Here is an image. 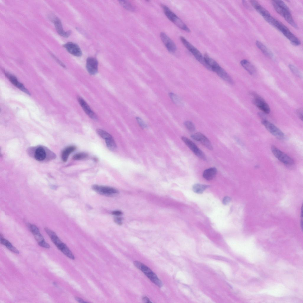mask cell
I'll return each instance as SVG.
<instances>
[{
    "instance_id": "cell-1",
    "label": "cell",
    "mask_w": 303,
    "mask_h": 303,
    "mask_svg": "<svg viewBox=\"0 0 303 303\" xmlns=\"http://www.w3.org/2000/svg\"><path fill=\"white\" fill-rule=\"evenodd\" d=\"M164 12L167 18L180 29L189 32L190 30L183 22L167 6L161 4Z\"/></svg>"
},
{
    "instance_id": "cell-2",
    "label": "cell",
    "mask_w": 303,
    "mask_h": 303,
    "mask_svg": "<svg viewBox=\"0 0 303 303\" xmlns=\"http://www.w3.org/2000/svg\"><path fill=\"white\" fill-rule=\"evenodd\" d=\"M133 263L136 267L141 270L155 285L160 287L162 286L163 284L161 281L148 267L138 261H135Z\"/></svg>"
},
{
    "instance_id": "cell-3",
    "label": "cell",
    "mask_w": 303,
    "mask_h": 303,
    "mask_svg": "<svg viewBox=\"0 0 303 303\" xmlns=\"http://www.w3.org/2000/svg\"><path fill=\"white\" fill-rule=\"evenodd\" d=\"M271 149L274 156L283 164L288 165H291L294 164V160L291 158L275 146H272Z\"/></svg>"
},
{
    "instance_id": "cell-4",
    "label": "cell",
    "mask_w": 303,
    "mask_h": 303,
    "mask_svg": "<svg viewBox=\"0 0 303 303\" xmlns=\"http://www.w3.org/2000/svg\"><path fill=\"white\" fill-rule=\"evenodd\" d=\"M48 17L54 24L57 32L60 36L67 38L70 35L71 31L70 30L65 31L64 30L61 20L57 16L51 13L49 14Z\"/></svg>"
},
{
    "instance_id": "cell-5",
    "label": "cell",
    "mask_w": 303,
    "mask_h": 303,
    "mask_svg": "<svg viewBox=\"0 0 303 303\" xmlns=\"http://www.w3.org/2000/svg\"><path fill=\"white\" fill-rule=\"evenodd\" d=\"M261 122L267 130L277 138L282 139L285 138L283 132L272 123L265 120H262Z\"/></svg>"
},
{
    "instance_id": "cell-6",
    "label": "cell",
    "mask_w": 303,
    "mask_h": 303,
    "mask_svg": "<svg viewBox=\"0 0 303 303\" xmlns=\"http://www.w3.org/2000/svg\"><path fill=\"white\" fill-rule=\"evenodd\" d=\"M181 139L185 144L197 157L202 159H206V156L204 153L192 141L185 136L182 137Z\"/></svg>"
},
{
    "instance_id": "cell-7",
    "label": "cell",
    "mask_w": 303,
    "mask_h": 303,
    "mask_svg": "<svg viewBox=\"0 0 303 303\" xmlns=\"http://www.w3.org/2000/svg\"><path fill=\"white\" fill-rule=\"evenodd\" d=\"M92 188L96 192L102 195L111 196L119 193L116 189L108 186L95 185L92 186Z\"/></svg>"
},
{
    "instance_id": "cell-8",
    "label": "cell",
    "mask_w": 303,
    "mask_h": 303,
    "mask_svg": "<svg viewBox=\"0 0 303 303\" xmlns=\"http://www.w3.org/2000/svg\"><path fill=\"white\" fill-rule=\"evenodd\" d=\"M254 98L252 101L254 104L265 113L270 112V108L267 103L261 97L255 94H252Z\"/></svg>"
},
{
    "instance_id": "cell-9",
    "label": "cell",
    "mask_w": 303,
    "mask_h": 303,
    "mask_svg": "<svg viewBox=\"0 0 303 303\" xmlns=\"http://www.w3.org/2000/svg\"><path fill=\"white\" fill-rule=\"evenodd\" d=\"M160 36L162 41L167 50L172 53L175 52L177 49L176 46L171 39L163 32H161L160 33Z\"/></svg>"
},
{
    "instance_id": "cell-10",
    "label": "cell",
    "mask_w": 303,
    "mask_h": 303,
    "mask_svg": "<svg viewBox=\"0 0 303 303\" xmlns=\"http://www.w3.org/2000/svg\"><path fill=\"white\" fill-rule=\"evenodd\" d=\"M180 38L184 46L192 53L198 61L203 57L200 52L185 38L181 36Z\"/></svg>"
},
{
    "instance_id": "cell-11",
    "label": "cell",
    "mask_w": 303,
    "mask_h": 303,
    "mask_svg": "<svg viewBox=\"0 0 303 303\" xmlns=\"http://www.w3.org/2000/svg\"><path fill=\"white\" fill-rule=\"evenodd\" d=\"M4 72L6 76L14 86L28 94L30 95L28 89L25 87L22 83L18 80L16 77L5 70Z\"/></svg>"
},
{
    "instance_id": "cell-12",
    "label": "cell",
    "mask_w": 303,
    "mask_h": 303,
    "mask_svg": "<svg viewBox=\"0 0 303 303\" xmlns=\"http://www.w3.org/2000/svg\"><path fill=\"white\" fill-rule=\"evenodd\" d=\"M191 137L193 139L200 142L202 144L208 149H212V146L210 141L203 134L200 133H196L192 135Z\"/></svg>"
},
{
    "instance_id": "cell-13",
    "label": "cell",
    "mask_w": 303,
    "mask_h": 303,
    "mask_svg": "<svg viewBox=\"0 0 303 303\" xmlns=\"http://www.w3.org/2000/svg\"><path fill=\"white\" fill-rule=\"evenodd\" d=\"M86 68L91 75L96 74L98 70V62L97 59L92 57H88L86 60Z\"/></svg>"
},
{
    "instance_id": "cell-14",
    "label": "cell",
    "mask_w": 303,
    "mask_h": 303,
    "mask_svg": "<svg viewBox=\"0 0 303 303\" xmlns=\"http://www.w3.org/2000/svg\"><path fill=\"white\" fill-rule=\"evenodd\" d=\"M63 46L70 53L74 56L79 57L82 55L80 48L75 43L68 42L64 44Z\"/></svg>"
},
{
    "instance_id": "cell-15",
    "label": "cell",
    "mask_w": 303,
    "mask_h": 303,
    "mask_svg": "<svg viewBox=\"0 0 303 303\" xmlns=\"http://www.w3.org/2000/svg\"><path fill=\"white\" fill-rule=\"evenodd\" d=\"M78 100L79 104L86 114L91 118L96 120L97 119L96 115L86 101L81 97L79 96L78 98Z\"/></svg>"
},
{
    "instance_id": "cell-16",
    "label": "cell",
    "mask_w": 303,
    "mask_h": 303,
    "mask_svg": "<svg viewBox=\"0 0 303 303\" xmlns=\"http://www.w3.org/2000/svg\"><path fill=\"white\" fill-rule=\"evenodd\" d=\"M214 72L222 79L231 84H233L234 81L228 74L220 67L215 70Z\"/></svg>"
},
{
    "instance_id": "cell-17",
    "label": "cell",
    "mask_w": 303,
    "mask_h": 303,
    "mask_svg": "<svg viewBox=\"0 0 303 303\" xmlns=\"http://www.w3.org/2000/svg\"><path fill=\"white\" fill-rule=\"evenodd\" d=\"M250 2L252 7L263 17L270 15L269 12L263 7L256 1L251 0Z\"/></svg>"
},
{
    "instance_id": "cell-18",
    "label": "cell",
    "mask_w": 303,
    "mask_h": 303,
    "mask_svg": "<svg viewBox=\"0 0 303 303\" xmlns=\"http://www.w3.org/2000/svg\"><path fill=\"white\" fill-rule=\"evenodd\" d=\"M282 33L289 40L292 44L295 46H298L300 44V42L299 40L290 31L288 28Z\"/></svg>"
},
{
    "instance_id": "cell-19",
    "label": "cell",
    "mask_w": 303,
    "mask_h": 303,
    "mask_svg": "<svg viewBox=\"0 0 303 303\" xmlns=\"http://www.w3.org/2000/svg\"><path fill=\"white\" fill-rule=\"evenodd\" d=\"M240 64L250 75H253L255 74L256 71L255 67L248 60L243 59L241 61Z\"/></svg>"
},
{
    "instance_id": "cell-20",
    "label": "cell",
    "mask_w": 303,
    "mask_h": 303,
    "mask_svg": "<svg viewBox=\"0 0 303 303\" xmlns=\"http://www.w3.org/2000/svg\"><path fill=\"white\" fill-rule=\"evenodd\" d=\"M217 173V169L215 167H212L205 170L203 174L204 178L207 180H210L215 177Z\"/></svg>"
},
{
    "instance_id": "cell-21",
    "label": "cell",
    "mask_w": 303,
    "mask_h": 303,
    "mask_svg": "<svg viewBox=\"0 0 303 303\" xmlns=\"http://www.w3.org/2000/svg\"><path fill=\"white\" fill-rule=\"evenodd\" d=\"M204 57L206 62L211 68V71L214 72L216 69L220 67L216 61L209 57L207 54L204 55Z\"/></svg>"
},
{
    "instance_id": "cell-22",
    "label": "cell",
    "mask_w": 303,
    "mask_h": 303,
    "mask_svg": "<svg viewBox=\"0 0 303 303\" xmlns=\"http://www.w3.org/2000/svg\"><path fill=\"white\" fill-rule=\"evenodd\" d=\"M256 44L258 48L265 55L270 58L273 57V55L272 52L262 43L259 41H257Z\"/></svg>"
},
{
    "instance_id": "cell-23",
    "label": "cell",
    "mask_w": 303,
    "mask_h": 303,
    "mask_svg": "<svg viewBox=\"0 0 303 303\" xmlns=\"http://www.w3.org/2000/svg\"><path fill=\"white\" fill-rule=\"evenodd\" d=\"M46 157V154L44 149L41 147L37 148L34 154L35 159L37 161H42L44 160Z\"/></svg>"
},
{
    "instance_id": "cell-24",
    "label": "cell",
    "mask_w": 303,
    "mask_h": 303,
    "mask_svg": "<svg viewBox=\"0 0 303 303\" xmlns=\"http://www.w3.org/2000/svg\"><path fill=\"white\" fill-rule=\"evenodd\" d=\"M76 149V147L73 146H70L66 148L62 151V158L63 161L66 162L70 154Z\"/></svg>"
},
{
    "instance_id": "cell-25",
    "label": "cell",
    "mask_w": 303,
    "mask_h": 303,
    "mask_svg": "<svg viewBox=\"0 0 303 303\" xmlns=\"http://www.w3.org/2000/svg\"><path fill=\"white\" fill-rule=\"evenodd\" d=\"M0 242L3 245H5L9 250L16 254H19L18 250L7 240L4 238L1 234H0Z\"/></svg>"
},
{
    "instance_id": "cell-26",
    "label": "cell",
    "mask_w": 303,
    "mask_h": 303,
    "mask_svg": "<svg viewBox=\"0 0 303 303\" xmlns=\"http://www.w3.org/2000/svg\"><path fill=\"white\" fill-rule=\"evenodd\" d=\"M209 186L208 185L197 183L193 185V190L196 193L201 194Z\"/></svg>"
},
{
    "instance_id": "cell-27",
    "label": "cell",
    "mask_w": 303,
    "mask_h": 303,
    "mask_svg": "<svg viewBox=\"0 0 303 303\" xmlns=\"http://www.w3.org/2000/svg\"><path fill=\"white\" fill-rule=\"evenodd\" d=\"M283 17L291 25L296 28H298V26L294 20L290 12H286Z\"/></svg>"
},
{
    "instance_id": "cell-28",
    "label": "cell",
    "mask_w": 303,
    "mask_h": 303,
    "mask_svg": "<svg viewBox=\"0 0 303 303\" xmlns=\"http://www.w3.org/2000/svg\"><path fill=\"white\" fill-rule=\"evenodd\" d=\"M120 4L125 9L130 12H134L135 9L132 4L127 1L120 0Z\"/></svg>"
},
{
    "instance_id": "cell-29",
    "label": "cell",
    "mask_w": 303,
    "mask_h": 303,
    "mask_svg": "<svg viewBox=\"0 0 303 303\" xmlns=\"http://www.w3.org/2000/svg\"><path fill=\"white\" fill-rule=\"evenodd\" d=\"M272 3L275 10L282 17H283L284 14L287 12H290V10H286L279 6L273 0L272 1Z\"/></svg>"
},
{
    "instance_id": "cell-30",
    "label": "cell",
    "mask_w": 303,
    "mask_h": 303,
    "mask_svg": "<svg viewBox=\"0 0 303 303\" xmlns=\"http://www.w3.org/2000/svg\"><path fill=\"white\" fill-rule=\"evenodd\" d=\"M169 95L173 102L175 104L181 106L183 104L182 100L177 95L173 93H170Z\"/></svg>"
},
{
    "instance_id": "cell-31",
    "label": "cell",
    "mask_w": 303,
    "mask_h": 303,
    "mask_svg": "<svg viewBox=\"0 0 303 303\" xmlns=\"http://www.w3.org/2000/svg\"><path fill=\"white\" fill-rule=\"evenodd\" d=\"M105 140L107 146L109 150L113 151L116 149V144L113 137Z\"/></svg>"
},
{
    "instance_id": "cell-32",
    "label": "cell",
    "mask_w": 303,
    "mask_h": 303,
    "mask_svg": "<svg viewBox=\"0 0 303 303\" xmlns=\"http://www.w3.org/2000/svg\"><path fill=\"white\" fill-rule=\"evenodd\" d=\"M96 131L98 134L105 140L112 137L111 135L104 130L98 129Z\"/></svg>"
},
{
    "instance_id": "cell-33",
    "label": "cell",
    "mask_w": 303,
    "mask_h": 303,
    "mask_svg": "<svg viewBox=\"0 0 303 303\" xmlns=\"http://www.w3.org/2000/svg\"><path fill=\"white\" fill-rule=\"evenodd\" d=\"M289 67L292 72L298 77H302V74L299 70L295 66L292 65H289Z\"/></svg>"
},
{
    "instance_id": "cell-34",
    "label": "cell",
    "mask_w": 303,
    "mask_h": 303,
    "mask_svg": "<svg viewBox=\"0 0 303 303\" xmlns=\"http://www.w3.org/2000/svg\"><path fill=\"white\" fill-rule=\"evenodd\" d=\"M184 125L186 128L191 132H194L195 130V127L194 124L191 121H186L184 122Z\"/></svg>"
},
{
    "instance_id": "cell-35",
    "label": "cell",
    "mask_w": 303,
    "mask_h": 303,
    "mask_svg": "<svg viewBox=\"0 0 303 303\" xmlns=\"http://www.w3.org/2000/svg\"><path fill=\"white\" fill-rule=\"evenodd\" d=\"M88 155L86 153H79L74 155L73 157V159L75 160H81L87 158Z\"/></svg>"
},
{
    "instance_id": "cell-36",
    "label": "cell",
    "mask_w": 303,
    "mask_h": 303,
    "mask_svg": "<svg viewBox=\"0 0 303 303\" xmlns=\"http://www.w3.org/2000/svg\"><path fill=\"white\" fill-rule=\"evenodd\" d=\"M273 1L278 5L284 9L288 10H290L289 7L286 4L282 1L280 0H273Z\"/></svg>"
},
{
    "instance_id": "cell-37",
    "label": "cell",
    "mask_w": 303,
    "mask_h": 303,
    "mask_svg": "<svg viewBox=\"0 0 303 303\" xmlns=\"http://www.w3.org/2000/svg\"><path fill=\"white\" fill-rule=\"evenodd\" d=\"M29 226V229L33 235L40 233L38 228L35 225L30 224Z\"/></svg>"
},
{
    "instance_id": "cell-38",
    "label": "cell",
    "mask_w": 303,
    "mask_h": 303,
    "mask_svg": "<svg viewBox=\"0 0 303 303\" xmlns=\"http://www.w3.org/2000/svg\"><path fill=\"white\" fill-rule=\"evenodd\" d=\"M33 235L35 239L38 244L44 241L43 236L40 233L34 234Z\"/></svg>"
},
{
    "instance_id": "cell-39",
    "label": "cell",
    "mask_w": 303,
    "mask_h": 303,
    "mask_svg": "<svg viewBox=\"0 0 303 303\" xmlns=\"http://www.w3.org/2000/svg\"><path fill=\"white\" fill-rule=\"evenodd\" d=\"M136 120L138 125L142 128H146V125L141 118L137 117L136 118Z\"/></svg>"
},
{
    "instance_id": "cell-40",
    "label": "cell",
    "mask_w": 303,
    "mask_h": 303,
    "mask_svg": "<svg viewBox=\"0 0 303 303\" xmlns=\"http://www.w3.org/2000/svg\"><path fill=\"white\" fill-rule=\"evenodd\" d=\"M45 231L49 236L50 238L56 235V233L48 228H44Z\"/></svg>"
},
{
    "instance_id": "cell-41",
    "label": "cell",
    "mask_w": 303,
    "mask_h": 303,
    "mask_svg": "<svg viewBox=\"0 0 303 303\" xmlns=\"http://www.w3.org/2000/svg\"><path fill=\"white\" fill-rule=\"evenodd\" d=\"M38 244L40 246L45 248L49 249L50 248V245L45 241L38 243Z\"/></svg>"
},
{
    "instance_id": "cell-42",
    "label": "cell",
    "mask_w": 303,
    "mask_h": 303,
    "mask_svg": "<svg viewBox=\"0 0 303 303\" xmlns=\"http://www.w3.org/2000/svg\"><path fill=\"white\" fill-rule=\"evenodd\" d=\"M51 55L52 57L54 59L59 65L64 68H65L66 67L65 65L55 55L52 54Z\"/></svg>"
},
{
    "instance_id": "cell-43",
    "label": "cell",
    "mask_w": 303,
    "mask_h": 303,
    "mask_svg": "<svg viewBox=\"0 0 303 303\" xmlns=\"http://www.w3.org/2000/svg\"><path fill=\"white\" fill-rule=\"evenodd\" d=\"M231 200V198L228 196H225L224 197L223 200V204L226 205L228 204Z\"/></svg>"
},
{
    "instance_id": "cell-44",
    "label": "cell",
    "mask_w": 303,
    "mask_h": 303,
    "mask_svg": "<svg viewBox=\"0 0 303 303\" xmlns=\"http://www.w3.org/2000/svg\"><path fill=\"white\" fill-rule=\"evenodd\" d=\"M296 113L300 119L302 120L303 119V110L302 109H299L296 111Z\"/></svg>"
},
{
    "instance_id": "cell-45",
    "label": "cell",
    "mask_w": 303,
    "mask_h": 303,
    "mask_svg": "<svg viewBox=\"0 0 303 303\" xmlns=\"http://www.w3.org/2000/svg\"><path fill=\"white\" fill-rule=\"evenodd\" d=\"M122 218L121 217H117L115 218V221L118 224L121 225L122 224Z\"/></svg>"
},
{
    "instance_id": "cell-46",
    "label": "cell",
    "mask_w": 303,
    "mask_h": 303,
    "mask_svg": "<svg viewBox=\"0 0 303 303\" xmlns=\"http://www.w3.org/2000/svg\"><path fill=\"white\" fill-rule=\"evenodd\" d=\"M112 214L114 215L119 216L122 215L123 213L120 211L116 210L112 212Z\"/></svg>"
},
{
    "instance_id": "cell-47",
    "label": "cell",
    "mask_w": 303,
    "mask_h": 303,
    "mask_svg": "<svg viewBox=\"0 0 303 303\" xmlns=\"http://www.w3.org/2000/svg\"><path fill=\"white\" fill-rule=\"evenodd\" d=\"M143 301L145 303H152L149 299L146 296H144L142 298Z\"/></svg>"
},
{
    "instance_id": "cell-48",
    "label": "cell",
    "mask_w": 303,
    "mask_h": 303,
    "mask_svg": "<svg viewBox=\"0 0 303 303\" xmlns=\"http://www.w3.org/2000/svg\"><path fill=\"white\" fill-rule=\"evenodd\" d=\"M75 299L77 301H78L79 302H80V303H84V302H85V301H84L82 299H81V298H79L78 297H75Z\"/></svg>"
}]
</instances>
